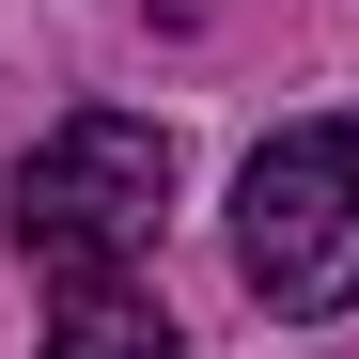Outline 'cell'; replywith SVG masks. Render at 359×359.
Masks as SVG:
<instances>
[{
  "label": "cell",
  "mask_w": 359,
  "mask_h": 359,
  "mask_svg": "<svg viewBox=\"0 0 359 359\" xmlns=\"http://www.w3.org/2000/svg\"><path fill=\"white\" fill-rule=\"evenodd\" d=\"M234 281H250L281 328L359 313V109L281 126L250 172H234Z\"/></svg>",
  "instance_id": "1"
},
{
  "label": "cell",
  "mask_w": 359,
  "mask_h": 359,
  "mask_svg": "<svg viewBox=\"0 0 359 359\" xmlns=\"http://www.w3.org/2000/svg\"><path fill=\"white\" fill-rule=\"evenodd\" d=\"M0 219H16V250L47 281H94V266H141L156 219H172V141L141 126V109H63L16 188H0Z\"/></svg>",
  "instance_id": "2"
},
{
  "label": "cell",
  "mask_w": 359,
  "mask_h": 359,
  "mask_svg": "<svg viewBox=\"0 0 359 359\" xmlns=\"http://www.w3.org/2000/svg\"><path fill=\"white\" fill-rule=\"evenodd\" d=\"M47 359H188V344H172V313H156L126 266H94V281L47 297Z\"/></svg>",
  "instance_id": "3"
}]
</instances>
